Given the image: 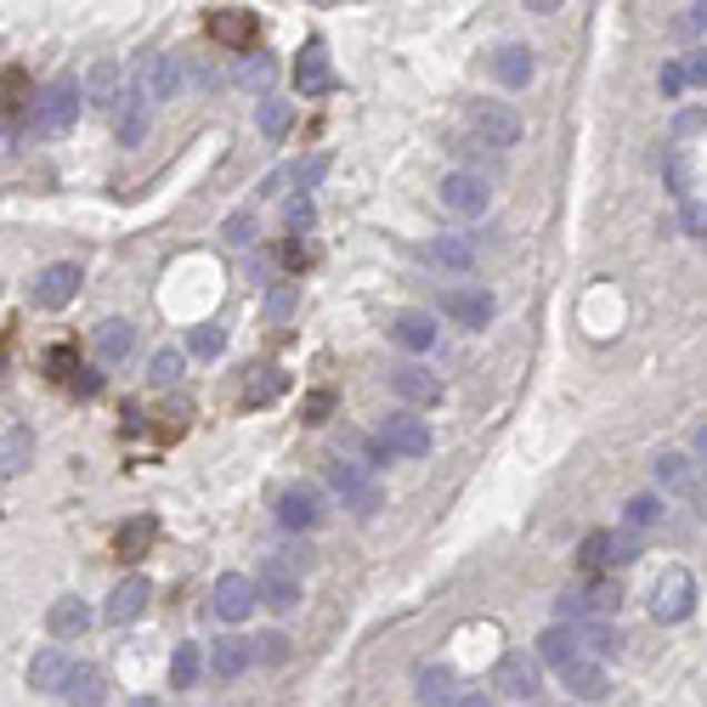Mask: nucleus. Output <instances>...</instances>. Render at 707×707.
<instances>
[{
  "mask_svg": "<svg viewBox=\"0 0 707 707\" xmlns=\"http://www.w3.org/2000/svg\"><path fill=\"white\" fill-rule=\"evenodd\" d=\"M690 504H696V516L707 521V476H696V481H690Z\"/></svg>",
  "mask_w": 707,
  "mask_h": 707,
  "instance_id": "864d4df0",
  "label": "nucleus"
},
{
  "mask_svg": "<svg viewBox=\"0 0 707 707\" xmlns=\"http://www.w3.org/2000/svg\"><path fill=\"white\" fill-rule=\"evenodd\" d=\"M91 351H97V362H102V368H119L125 357L137 351V329L125 323V317H108V323H97V340H91Z\"/></svg>",
  "mask_w": 707,
  "mask_h": 707,
  "instance_id": "412c9836",
  "label": "nucleus"
},
{
  "mask_svg": "<svg viewBox=\"0 0 707 707\" xmlns=\"http://www.w3.org/2000/svg\"><path fill=\"white\" fill-rule=\"evenodd\" d=\"M577 628V646H589V651H600V657H611L617 646H623V634H611L606 623H571Z\"/></svg>",
  "mask_w": 707,
  "mask_h": 707,
  "instance_id": "e433bc0d",
  "label": "nucleus"
},
{
  "mask_svg": "<svg viewBox=\"0 0 707 707\" xmlns=\"http://www.w3.org/2000/svg\"><path fill=\"white\" fill-rule=\"evenodd\" d=\"M148 600H153V584H148V577H125V584H113L102 617H108L113 628H125V623H137V617L148 611Z\"/></svg>",
  "mask_w": 707,
  "mask_h": 707,
  "instance_id": "f3484780",
  "label": "nucleus"
},
{
  "mask_svg": "<svg viewBox=\"0 0 707 707\" xmlns=\"http://www.w3.org/2000/svg\"><path fill=\"white\" fill-rule=\"evenodd\" d=\"M272 509H278V521L289 532H317L329 521V498H323V487H311V481H283Z\"/></svg>",
  "mask_w": 707,
  "mask_h": 707,
  "instance_id": "f03ea898",
  "label": "nucleus"
},
{
  "mask_svg": "<svg viewBox=\"0 0 707 707\" xmlns=\"http://www.w3.org/2000/svg\"><path fill=\"white\" fill-rule=\"evenodd\" d=\"M436 199L454 210V216H465V221H476V216H487L492 210V181L481 176V170H447L441 176V187H436Z\"/></svg>",
  "mask_w": 707,
  "mask_h": 707,
  "instance_id": "20e7f679",
  "label": "nucleus"
},
{
  "mask_svg": "<svg viewBox=\"0 0 707 707\" xmlns=\"http://www.w3.org/2000/svg\"><path fill=\"white\" fill-rule=\"evenodd\" d=\"M374 465H357V459H329V487L346 498V509H357V516L368 521V516H379V509H385V492H379V481L368 476Z\"/></svg>",
  "mask_w": 707,
  "mask_h": 707,
  "instance_id": "7ed1b4c3",
  "label": "nucleus"
},
{
  "mask_svg": "<svg viewBox=\"0 0 707 707\" xmlns=\"http://www.w3.org/2000/svg\"><path fill=\"white\" fill-rule=\"evenodd\" d=\"M18 102H34L29 97V74L23 69H0V108H18Z\"/></svg>",
  "mask_w": 707,
  "mask_h": 707,
  "instance_id": "58836bf2",
  "label": "nucleus"
},
{
  "mask_svg": "<svg viewBox=\"0 0 707 707\" xmlns=\"http://www.w3.org/2000/svg\"><path fill=\"white\" fill-rule=\"evenodd\" d=\"M532 69H538V62H532V51H527V46H498V51H492V80H498V86H509V91L532 86Z\"/></svg>",
  "mask_w": 707,
  "mask_h": 707,
  "instance_id": "a878e982",
  "label": "nucleus"
},
{
  "mask_svg": "<svg viewBox=\"0 0 707 707\" xmlns=\"http://www.w3.org/2000/svg\"><path fill=\"white\" fill-rule=\"evenodd\" d=\"M391 340H397L402 351H430V346H436V317H430V311H414V306L397 311V317H391Z\"/></svg>",
  "mask_w": 707,
  "mask_h": 707,
  "instance_id": "b1692460",
  "label": "nucleus"
},
{
  "mask_svg": "<svg viewBox=\"0 0 707 707\" xmlns=\"http://www.w3.org/2000/svg\"><path fill=\"white\" fill-rule=\"evenodd\" d=\"M255 595H261V606H267V611L289 617V611L300 606V577H295L283 560H267L261 571H255Z\"/></svg>",
  "mask_w": 707,
  "mask_h": 707,
  "instance_id": "9d476101",
  "label": "nucleus"
},
{
  "mask_svg": "<svg viewBox=\"0 0 707 707\" xmlns=\"http://www.w3.org/2000/svg\"><path fill=\"white\" fill-rule=\"evenodd\" d=\"M46 374H51V379H74V374H80L74 346H51V351H46Z\"/></svg>",
  "mask_w": 707,
  "mask_h": 707,
  "instance_id": "79ce46f5",
  "label": "nucleus"
},
{
  "mask_svg": "<svg viewBox=\"0 0 707 707\" xmlns=\"http://www.w3.org/2000/svg\"><path fill=\"white\" fill-rule=\"evenodd\" d=\"M492 690H498V696H509V701H532V696L544 690V663H538V657H527V651L498 657V668H492Z\"/></svg>",
  "mask_w": 707,
  "mask_h": 707,
  "instance_id": "0eeeda50",
  "label": "nucleus"
},
{
  "mask_svg": "<svg viewBox=\"0 0 707 707\" xmlns=\"http://www.w3.org/2000/svg\"><path fill=\"white\" fill-rule=\"evenodd\" d=\"M295 86H300V97L335 91V62H329V46L323 40H306L300 46V57H295Z\"/></svg>",
  "mask_w": 707,
  "mask_h": 707,
  "instance_id": "2eb2a0df",
  "label": "nucleus"
},
{
  "mask_svg": "<svg viewBox=\"0 0 707 707\" xmlns=\"http://www.w3.org/2000/svg\"><path fill=\"white\" fill-rule=\"evenodd\" d=\"M657 86H663V97H679V91H685V62H663Z\"/></svg>",
  "mask_w": 707,
  "mask_h": 707,
  "instance_id": "8fccbe9b",
  "label": "nucleus"
},
{
  "mask_svg": "<svg viewBox=\"0 0 707 707\" xmlns=\"http://www.w3.org/2000/svg\"><path fill=\"white\" fill-rule=\"evenodd\" d=\"M113 86H119V69L113 62H97L91 69V102H113Z\"/></svg>",
  "mask_w": 707,
  "mask_h": 707,
  "instance_id": "37998d69",
  "label": "nucleus"
},
{
  "mask_svg": "<svg viewBox=\"0 0 707 707\" xmlns=\"http://www.w3.org/2000/svg\"><path fill=\"white\" fill-rule=\"evenodd\" d=\"M261 131H267L272 142H283V131H289V102H278V97L261 102Z\"/></svg>",
  "mask_w": 707,
  "mask_h": 707,
  "instance_id": "a19ab883",
  "label": "nucleus"
},
{
  "mask_svg": "<svg viewBox=\"0 0 707 707\" xmlns=\"http://www.w3.org/2000/svg\"><path fill=\"white\" fill-rule=\"evenodd\" d=\"M295 300H300V283H278V289L267 295V317H289Z\"/></svg>",
  "mask_w": 707,
  "mask_h": 707,
  "instance_id": "a18cd8bd",
  "label": "nucleus"
},
{
  "mask_svg": "<svg viewBox=\"0 0 707 707\" xmlns=\"http://www.w3.org/2000/svg\"><path fill=\"white\" fill-rule=\"evenodd\" d=\"M255 657H261V663H283L289 657V639L283 634H261V639H255Z\"/></svg>",
  "mask_w": 707,
  "mask_h": 707,
  "instance_id": "49530a36",
  "label": "nucleus"
},
{
  "mask_svg": "<svg viewBox=\"0 0 707 707\" xmlns=\"http://www.w3.org/2000/svg\"><path fill=\"white\" fill-rule=\"evenodd\" d=\"M283 221H289V232H306V227L317 221V210H311V199H289V210H283Z\"/></svg>",
  "mask_w": 707,
  "mask_h": 707,
  "instance_id": "09e8293b",
  "label": "nucleus"
},
{
  "mask_svg": "<svg viewBox=\"0 0 707 707\" xmlns=\"http://www.w3.org/2000/svg\"><path fill=\"white\" fill-rule=\"evenodd\" d=\"M80 283H86V272H80L74 261H51V267L29 283V300H34L40 311H62V306L80 295Z\"/></svg>",
  "mask_w": 707,
  "mask_h": 707,
  "instance_id": "6e6552de",
  "label": "nucleus"
},
{
  "mask_svg": "<svg viewBox=\"0 0 707 707\" xmlns=\"http://www.w3.org/2000/svg\"><path fill=\"white\" fill-rule=\"evenodd\" d=\"M69 674H74V663L62 657L57 646H46V651H34V657H29V690H51V696H62Z\"/></svg>",
  "mask_w": 707,
  "mask_h": 707,
  "instance_id": "5701e85b",
  "label": "nucleus"
},
{
  "mask_svg": "<svg viewBox=\"0 0 707 707\" xmlns=\"http://www.w3.org/2000/svg\"><path fill=\"white\" fill-rule=\"evenodd\" d=\"M187 346H192V357H221L227 351V329L221 323H199Z\"/></svg>",
  "mask_w": 707,
  "mask_h": 707,
  "instance_id": "4c0bfd02",
  "label": "nucleus"
},
{
  "mask_svg": "<svg viewBox=\"0 0 707 707\" xmlns=\"http://www.w3.org/2000/svg\"><path fill=\"white\" fill-rule=\"evenodd\" d=\"M441 317H454L459 329H487L492 323V295L481 289V283H465V289H447L441 300Z\"/></svg>",
  "mask_w": 707,
  "mask_h": 707,
  "instance_id": "ddd939ff",
  "label": "nucleus"
},
{
  "mask_svg": "<svg viewBox=\"0 0 707 707\" xmlns=\"http://www.w3.org/2000/svg\"><path fill=\"white\" fill-rule=\"evenodd\" d=\"M249 232H255V216H249V210L227 216V238H232V243H249Z\"/></svg>",
  "mask_w": 707,
  "mask_h": 707,
  "instance_id": "3c124183",
  "label": "nucleus"
},
{
  "mask_svg": "<svg viewBox=\"0 0 707 707\" xmlns=\"http://www.w3.org/2000/svg\"><path fill=\"white\" fill-rule=\"evenodd\" d=\"M639 555V538L634 532H589L584 549H577V560H584L589 571H617Z\"/></svg>",
  "mask_w": 707,
  "mask_h": 707,
  "instance_id": "9b49d317",
  "label": "nucleus"
},
{
  "mask_svg": "<svg viewBox=\"0 0 707 707\" xmlns=\"http://www.w3.org/2000/svg\"><path fill=\"white\" fill-rule=\"evenodd\" d=\"M329 414H335V391H311V397L300 402V419H306V425H323Z\"/></svg>",
  "mask_w": 707,
  "mask_h": 707,
  "instance_id": "c03bdc74",
  "label": "nucleus"
},
{
  "mask_svg": "<svg viewBox=\"0 0 707 707\" xmlns=\"http://www.w3.org/2000/svg\"><path fill=\"white\" fill-rule=\"evenodd\" d=\"M391 391L414 408H430V402H441V379L425 362H402V368H391Z\"/></svg>",
  "mask_w": 707,
  "mask_h": 707,
  "instance_id": "6ab92c4d",
  "label": "nucleus"
},
{
  "mask_svg": "<svg viewBox=\"0 0 707 707\" xmlns=\"http://www.w3.org/2000/svg\"><path fill=\"white\" fill-rule=\"evenodd\" d=\"M657 521H663V498L657 492H634L623 504V532H651Z\"/></svg>",
  "mask_w": 707,
  "mask_h": 707,
  "instance_id": "473e14b6",
  "label": "nucleus"
},
{
  "mask_svg": "<svg viewBox=\"0 0 707 707\" xmlns=\"http://www.w3.org/2000/svg\"><path fill=\"white\" fill-rule=\"evenodd\" d=\"M696 611V577L685 566H663V577L651 584V617L657 623H685Z\"/></svg>",
  "mask_w": 707,
  "mask_h": 707,
  "instance_id": "39448f33",
  "label": "nucleus"
},
{
  "mask_svg": "<svg viewBox=\"0 0 707 707\" xmlns=\"http://www.w3.org/2000/svg\"><path fill=\"white\" fill-rule=\"evenodd\" d=\"M29 430H12V441H7V459H0V470H23V454H29Z\"/></svg>",
  "mask_w": 707,
  "mask_h": 707,
  "instance_id": "de8ad7c7",
  "label": "nucleus"
},
{
  "mask_svg": "<svg viewBox=\"0 0 707 707\" xmlns=\"http://www.w3.org/2000/svg\"><path fill=\"white\" fill-rule=\"evenodd\" d=\"M651 476H657V487H663V492H679V487H690V481H696V470H690V459H685V454H657Z\"/></svg>",
  "mask_w": 707,
  "mask_h": 707,
  "instance_id": "72a5a7b5",
  "label": "nucleus"
},
{
  "mask_svg": "<svg viewBox=\"0 0 707 707\" xmlns=\"http://www.w3.org/2000/svg\"><path fill=\"white\" fill-rule=\"evenodd\" d=\"M142 86H148L153 102H170V97L181 91V62H176L170 51H153V57H148V69H142Z\"/></svg>",
  "mask_w": 707,
  "mask_h": 707,
  "instance_id": "7c9ffc66",
  "label": "nucleus"
},
{
  "mask_svg": "<svg viewBox=\"0 0 707 707\" xmlns=\"http://www.w3.org/2000/svg\"><path fill=\"white\" fill-rule=\"evenodd\" d=\"M176 379H181V351H176V346H159V351L148 357V385H153V391H170Z\"/></svg>",
  "mask_w": 707,
  "mask_h": 707,
  "instance_id": "c9c22d12",
  "label": "nucleus"
},
{
  "mask_svg": "<svg viewBox=\"0 0 707 707\" xmlns=\"http://www.w3.org/2000/svg\"><path fill=\"white\" fill-rule=\"evenodd\" d=\"M205 29H210V40L216 46H227V51H249L255 46V12H243V7H216L210 18H205Z\"/></svg>",
  "mask_w": 707,
  "mask_h": 707,
  "instance_id": "dca6fc26",
  "label": "nucleus"
},
{
  "mask_svg": "<svg viewBox=\"0 0 707 707\" xmlns=\"http://www.w3.org/2000/svg\"><path fill=\"white\" fill-rule=\"evenodd\" d=\"M577 657H584V646H577V628H571V623H555V628L538 634V663H549L555 674H560L566 663H577Z\"/></svg>",
  "mask_w": 707,
  "mask_h": 707,
  "instance_id": "cd10ccee",
  "label": "nucleus"
},
{
  "mask_svg": "<svg viewBox=\"0 0 707 707\" xmlns=\"http://www.w3.org/2000/svg\"><path fill=\"white\" fill-rule=\"evenodd\" d=\"M379 447L391 459H425L430 454V425L414 419V414H391V419L379 425Z\"/></svg>",
  "mask_w": 707,
  "mask_h": 707,
  "instance_id": "1a4fd4ad",
  "label": "nucleus"
},
{
  "mask_svg": "<svg viewBox=\"0 0 707 707\" xmlns=\"http://www.w3.org/2000/svg\"><path fill=\"white\" fill-rule=\"evenodd\" d=\"M131 707H165V701H153V696H137V701H131Z\"/></svg>",
  "mask_w": 707,
  "mask_h": 707,
  "instance_id": "4d7b16f0",
  "label": "nucleus"
},
{
  "mask_svg": "<svg viewBox=\"0 0 707 707\" xmlns=\"http://www.w3.org/2000/svg\"><path fill=\"white\" fill-rule=\"evenodd\" d=\"M62 696H69V707H108V679L97 663H74L69 685H62Z\"/></svg>",
  "mask_w": 707,
  "mask_h": 707,
  "instance_id": "393cba45",
  "label": "nucleus"
},
{
  "mask_svg": "<svg viewBox=\"0 0 707 707\" xmlns=\"http://www.w3.org/2000/svg\"><path fill=\"white\" fill-rule=\"evenodd\" d=\"M560 685H566L577 701H606V696H611V674H606L600 663H589V657L566 663V668H560Z\"/></svg>",
  "mask_w": 707,
  "mask_h": 707,
  "instance_id": "aec40b11",
  "label": "nucleus"
},
{
  "mask_svg": "<svg viewBox=\"0 0 707 707\" xmlns=\"http://www.w3.org/2000/svg\"><path fill=\"white\" fill-rule=\"evenodd\" d=\"M690 80L707 86V51H690V57H685V86H690Z\"/></svg>",
  "mask_w": 707,
  "mask_h": 707,
  "instance_id": "603ef678",
  "label": "nucleus"
},
{
  "mask_svg": "<svg viewBox=\"0 0 707 707\" xmlns=\"http://www.w3.org/2000/svg\"><path fill=\"white\" fill-rule=\"evenodd\" d=\"M425 261L465 272V267H476V238H465V232H436V238L425 243Z\"/></svg>",
  "mask_w": 707,
  "mask_h": 707,
  "instance_id": "bb28decb",
  "label": "nucleus"
},
{
  "mask_svg": "<svg viewBox=\"0 0 707 707\" xmlns=\"http://www.w3.org/2000/svg\"><path fill=\"white\" fill-rule=\"evenodd\" d=\"M249 663H255V639H243V634H227L210 646V674L216 679H238V674H249Z\"/></svg>",
  "mask_w": 707,
  "mask_h": 707,
  "instance_id": "4be33fe9",
  "label": "nucleus"
},
{
  "mask_svg": "<svg viewBox=\"0 0 707 707\" xmlns=\"http://www.w3.org/2000/svg\"><path fill=\"white\" fill-rule=\"evenodd\" d=\"M153 97H148V86L137 80L131 91L119 97V113H113V131H119V148H137L142 137H148V125H153Z\"/></svg>",
  "mask_w": 707,
  "mask_h": 707,
  "instance_id": "f8f14e48",
  "label": "nucleus"
},
{
  "mask_svg": "<svg viewBox=\"0 0 707 707\" xmlns=\"http://www.w3.org/2000/svg\"><path fill=\"white\" fill-rule=\"evenodd\" d=\"M470 131L481 137V148H498L509 153L521 142V113L509 102H470Z\"/></svg>",
  "mask_w": 707,
  "mask_h": 707,
  "instance_id": "423d86ee",
  "label": "nucleus"
},
{
  "mask_svg": "<svg viewBox=\"0 0 707 707\" xmlns=\"http://www.w3.org/2000/svg\"><path fill=\"white\" fill-rule=\"evenodd\" d=\"M323 176H329V153H311L306 165H295V170H289V181L300 187V199H306V192H311L317 181H323Z\"/></svg>",
  "mask_w": 707,
  "mask_h": 707,
  "instance_id": "ea45409f",
  "label": "nucleus"
},
{
  "mask_svg": "<svg viewBox=\"0 0 707 707\" xmlns=\"http://www.w3.org/2000/svg\"><path fill=\"white\" fill-rule=\"evenodd\" d=\"M46 628H51L57 639H80V634L91 628V606H86L80 595H62V600H51V611H46Z\"/></svg>",
  "mask_w": 707,
  "mask_h": 707,
  "instance_id": "c85d7f7f",
  "label": "nucleus"
},
{
  "mask_svg": "<svg viewBox=\"0 0 707 707\" xmlns=\"http://www.w3.org/2000/svg\"><path fill=\"white\" fill-rule=\"evenodd\" d=\"M80 102H86V91H80L74 80H51V86H40L34 102H29V113H23V131L40 137V142H46V137H62V131H74Z\"/></svg>",
  "mask_w": 707,
  "mask_h": 707,
  "instance_id": "f257e3e1",
  "label": "nucleus"
},
{
  "mask_svg": "<svg viewBox=\"0 0 707 707\" xmlns=\"http://www.w3.org/2000/svg\"><path fill=\"white\" fill-rule=\"evenodd\" d=\"M283 391H289V374L283 368H255L243 379V408H272Z\"/></svg>",
  "mask_w": 707,
  "mask_h": 707,
  "instance_id": "2f4dec72",
  "label": "nucleus"
},
{
  "mask_svg": "<svg viewBox=\"0 0 707 707\" xmlns=\"http://www.w3.org/2000/svg\"><path fill=\"white\" fill-rule=\"evenodd\" d=\"M199 674H205V651H199V646H176V657H170V685H176V690H192V685H199Z\"/></svg>",
  "mask_w": 707,
  "mask_h": 707,
  "instance_id": "f704fd0d",
  "label": "nucleus"
},
{
  "mask_svg": "<svg viewBox=\"0 0 707 707\" xmlns=\"http://www.w3.org/2000/svg\"><path fill=\"white\" fill-rule=\"evenodd\" d=\"M459 707H492L487 696H459Z\"/></svg>",
  "mask_w": 707,
  "mask_h": 707,
  "instance_id": "6e6d98bb",
  "label": "nucleus"
},
{
  "mask_svg": "<svg viewBox=\"0 0 707 707\" xmlns=\"http://www.w3.org/2000/svg\"><path fill=\"white\" fill-rule=\"evenodd\" d=\"M690 12H696V23H701V29H707V7H690Z\"/></svg>",
  "mask_w": 707,
  "mask_h": 707,
  "instance_id": "13d9d810",
  "label": "nucleus"
},
{
  "mask_svg": "<svg viewBox=\"0 0 707 707\" xmlns=\"http://www.w3.org/2000/svg\"><path fill=\"white\" fill-rule=\"evenodd\" d=\"M153 538H159V521H153V516H131V521L113 532V555H119V560H142V555L153 549Z\"/></svg>",
  "mask_w": 707,
  "mask_h": 707,
  "instance_id": "c756f323",
  "label": "nucleus"
},
{
  "mask_svg": "<svg viewBox=\"0 0 707 707\" xmlns=\"http://www.w3.org/2000/svg\"><path fill=\"white\" fill-rule=\"evenodd\" d=\"M414 696H419V707H454L459 701V674L447 668V663H419Z\"/></svg>",
  "mask_w": 707,
  "mask_h": 707,
  "instance_id": "a211bd4d",
  "label": "nucleus"
},
{
  "mask_svg": "<svg viewBox=\"0 0 707 707\" xmlns=\"http://www.w3.org/2000/svg\"><path fill=\"white\" fill-rule=\"evenodd\" d=\"M690 441H696V454H707V425H696V436H690Z\"/></svg>",
  "mask_w": 707,
  "mask_h": 707,
  "instance_id": "5fc2aeb1",
  "label": "nucleus"
},
{
  "mask_svg": "<svg viewBox=\"0 0 707 707\" xmlns=\"http://www.w3.org/2000/svg\"><path fill=\"white\" fill-rule=\"evenodd\" d=\"M255 577H243V571H221L216 577V595H210V606H216V617L221 623H243L249 611H255Z\"/></svg>",
  "mask_w": 707,
  "mask_h": 707,
  "instance_id": "4468645a",
  "label": "nucleus"
}]
</instances>
